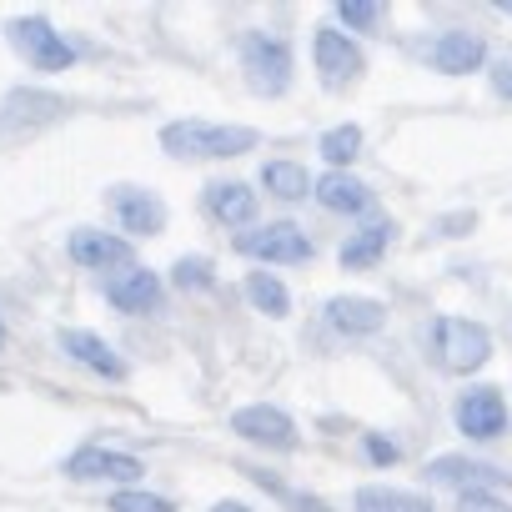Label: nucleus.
Here are the masks:
<instances>
[{
    "label": "nucleus",
    "mask_w": 512,
    "mask_h": 512,
    "mask_svg": "<svg viewBox=\"0 0 512 512\" xmlns=\"http://www.w3.org/2000/svg\"><path fill=\"white\" fill-rule=\"evenodd\" d=\"M502 11H507V16H512V0H507V6H502Z\"/></svg>",
    "instance_id": "f704fd0d"
},
{
    "label": "nucleus",
    "mask_w": 512,
    "mask_h": 512,
    "mask_svg": "<svg viewBox=\"0 0 512 512\" xmlns=\"http://www.w3.org/2000/svg\"><path fill=\"white\" fill-rule=\"evenodd\" d=\"M427 477H432V482H452V487H462V492L487 487V482H502V472H497V467L472 462V457H437V462L427 467Z\"/></svg>",
    "instance_id": "412c9836"
},
{
    "label": "nucleus",
    "mask_w": 512,
    "mask_h": 512,
    "mask_svg": "<svg viewBox=\"0 0 512 512\" xmlns=\"http://www.w3.org/2000/svg\"><path fill=\"white\" fill-rule=\"evenodd\" d=\"M241 71H246L251 91L282 96L292 86V46L272 31H246L241 36Z\"/></svg>",
    "instance_id": "f03ea898"
},
{
    "label": "nucleus",
    "mask_w": 512,
    "mask_h": 512,
    "mask_svg": "<svg viewBox=\"0 0 512 512\" xmlns=\"http://www.w3.org/2000/svg\"><path fill=\"white\" fill-rule=\"evenodd\" d=\"M337 16H342L347 26H357V31H377V26H382V6H372V0H342Z\"/></svg>",
    "instance_id": "a878e982"
},
{
    "label": "nucleus",
    "mask_w": 512,
    "mask_h": 512,
    "mask_svg": "<svg viewBox=\"0 0 512 512\" xmlns=\"http://www.w3.org/2000/svg\"><path fill=\"white\" fill-rule=\"evenodd\" d=\"M116 216H121V226L131 231V236H156L161 226H166V206H161V196H151V191H141V186H116Z\"/></svg>",
    "instance_id": "2eb2a0df"
},
{
    "label": "nucleus",
    "mask_w": 512,
    "mask_h": 512,
    "mask_svg": "<svg viewBox=\"0 0 512 512\" xmlns=\"http://www.w3.org/2000/svg\"><path fill=\"white\" fill-rule=\"evenodd\" d=\"M0 347H6V322H0Z\"/></svg>",
    "instance_id": "72a5a7b5"
},
{
    "label": "nucleus",
    "mask_w": 512,
    "mask_h": 512,
    "mask_svg": "<svg viewBox=\"0 0 512 512\" xmlns=\"http://www.w3.org/2000/svg\"><path fill=\"white\" fill-rule=\"evenodd\" d=\"M206 211L221 226H246L256 216V191L246 181H211L206 186Z\"/></svg>",
    "instance_id": "f3484780"
},
{
    "label": "nucleus",
    "mask_w": 512,
    "mask_h": 512,
    "mask_svg": "<svg viewBox=\"0 0 512 512\" xmlns=\"http://www.w3.org/2000/svg\"><path fill=\"white\" fill-rule=\"evenodd\" d=\"M246 302H251L256 312H267V317H287V312H292L287 287H282L277 277H267V272H251V277H246Z\"/></svg>",
    "instance_id": "5701e85b"
},
{
    "label": "nucleus",
    "mask_w": 512,
    "mask_h": 512,
    "mask_svg": "<svg viewBox=\"0 0 512 512\" xmlns=\"http://www.w3.org/2000/svg\"><path fill=\"white\" fill-rule=\"evenodd\" d=\"M457 512H512L497 492H487V487H472V492H462L457 497Z\"/></svg>",
    "instance_id": "cd10ccee"
},
{
    "label": "nucleus",
    "mask_w": 512,
    "mask_h": 512,
    "mask_svg": "<svg viewBox=\"0 0 512 512\" xmlns=\"http://www.w3.org/2000/svg\"><path fill=\"white\" fill-rule=\"evenodd\" d=\"M282 497H287V502H292L297 512H332V507H327L322 497H297V492H282Z\"/></svg>",
    "instance_id": "2f4dec72"
},
{
    "label": "nucleus",
    "mask_w": 512,
    "mask_h": 512,
    "mask_svg": "<svg viewBox=\"0 0 512 512\" xmlns=\"http://www.w3.org/2000/svg\"><path fill=\"white\" fill-rule=\"evenodd\" d=\"M312 61H317L327 91H347V86H357V76L367 71L362 46L347 41V31H337V26H317V36H312Z\"/></svg>",
    "instance_id": "423d86ee"
},
{
    "label": "nucleus",
    "mask_w": 512,
    "mask_h": 512,
    "mask_svg": "<svg viewBox=\"0 0 512 512\" xmlns=\"http://www.w3.org/2000/svg\"><path fill=\"white\" fill-rule=\"evenodd\" d=\"M161 146L171 156H191V161H216V156H241L256 146L251 126H216V121H171L161 126Z\"/></svg>",
    "instance_id": "f257e3e1"
},
{
    "label": "nucleus",
    "mask_w": 512,
    "mask_h": 512,
    "mask_svg": "<svg viewBox=\"0 0 512 512\" xmlns=\"http://www.w3.org/2000/svg\"><path fill=\"white\" fill-rule=\"evenodd\" d=\"M176 287L181 292H211L216 287L211 262H201V256H181V262H176Z\"/></svg>",
    "instance_id": "393cba45"
},
{
    "label": "nucleus",
    "mask_w": 512,
    "mask_h": 512,
    "mask_svg": "<svg viewBox=\"0 0 512 512\" xmlns=\"http://www.w3.org/2000/svg\"><path fill=\"white\" fill-rule=\"evenodd\" d=\"M66 472H71L76 482H136L146 467H141V457H131V452H111V447H81V452H71Z\"/></svg>",
    "instance_id": "f8f14e48"
},
{
    "label": "nucleus",
    "mask_w": 512,
    "mask_h": 512,
    "mask_svg": "<svg viewBox=\"0 0 512 512\" xmlns=\"http://www.w3.org/2000/svg\"><path fill=\"white\" fill-rule=\"evenodd\" d=\"M211 512H251V507H246V502H216Z\"/></svg>",
    "instance_id": "473e14b6"
},
{
    "label": "nucleus",
    "mask_w": 512,
    "mask_h": 512,
    "mask_svg": "<svg viewBox=\"0 0 512 512\" xmlns=\"http://www.w3.org/2000/svg\"><path fill=\"white\" fill-rule=\"evenodd\" d=\"M111 512H176V507L166 497H156V492H116Z\"/></svg>",
    "instance_id": "bb28decb"
},
{
    "label": "nucleus",
    "mask_w": 512,
    "mask_h": 512,
    "mask_svg": "<svg viewBox=\"0 0 512 512\" xmlns=\"http://www.w3.org/2000/svg\"><path fill=\"white\" fill-rule=\"evenodd\" d=\"M106 302L116 307V312H156V302H161V282H156V272H146V267H121L111 282H106Z\"/></svg>",
    "instance_id": "ddd939ff"
},
{
    "label": "nucleus",
    "mask_w": 512,
    "mask_h": 512,
    "mask_svg": "<svg viewBox=\"0 0 512 512\" xmlns=\"http://www.w3.org/2000/svg\"><path fill=\"white\" fill-rule=\"evenodd\" d=\"M317 151H322L332 166H347V161L362 151V126H352V121H347V126H332V131L317 141Z\"/></svg>",
    "instance_id": "b1692460"
},
{
    "label": "nucleus",
    "mask_w": 512,
    "mask_h": 512,
    "mask_svg": "<svg viewBox=\"0 0 512 512\" xmlns=\"http://www.w3.org/2000/svg\"><path fill=\"white\" fill-rule=\"evenodd\" d=\"M236 251L251 256V262H282V267H297V262H312V236L297 226V221H267L256 231H241L236 236Z\"/></svg>",
    "instance_id": "20e7f679"
},
{
    "label": "nucleus",
    "mask_w": 512,
    "mask_h": 512,
    "mask_svg": "<svg viewBox=\"0 0 512 512\" xmlns=\"http://www.w3.org/2000/svg\"><path fill=\"white\" fill-rule=\"evenodd\" d=\"M432 352L447 372H477L487 357H492V337L482 322H467V317H437L432 327Z\"/></svg>",
    "instance_id": "7ed1b4c3"
},
{
    "label": "nucleus",
    "mask_w": 512,
    "mask_h": 512,
    "mask_svg": "<svg viewBox=\"0 0 512 512\" xmlns=\"http://www.w3.org/2000/svg\"><path fill=\"white\" fill-rule=\"evenodd\" d=\"M352 512H437L422 492H407V487H387V482H367L357 487L352 497Z\"/></svg>",
    "instance_id": "6ab92c4d"
},
{
    "label": "nucleus",
    "mask_w": 512,
    "mask_h": 512,
    "mask_svg": "<svg viewBox=\"0 0 512 512\" xmlns=\"http://www.w3.org/2000/svg\"><path fill=\"white\" fill-rule=\"evenodd\" d=\"M56 342H61V352H66L71 362L91 367L96 377H111V382H121V377H126V362L116 357V347H111L106 337H96V332H81V327H71V332H61Z\"/></svg>",
    "instance_id": "4468645a"
},
{
    "label": "nucleus",
    "mask_w": 512,
    "mask_h": 512,
    "mask_svg": "<svg viewBox=\"0 0 512 512\" xmlns=\"http://www.w3.org/2000/svg\"><path fill=\"white\" fill-rule=\"evenodd\" d=\"M472 226H477V216H472V211H452V216H442V221H437V231H442V236H467Z\"/></svg>",
    "instance_id": "c756f323"
},
{
    "label": "nucleus",
    "mask_w": 512,
    "mask_h": 512,
    "mask_svg": "<svg viewBox=\"0 0 512 512\" xmlns=\"http://www.w3.org/2000/svg\"><path fill=\"white\" fill-rule=\"evenodd\" d=\"M66 116V101L51 91H11L0 101V146H16L36 131H46L51 121Z\"/></svg>",
    "instance_id": "39448f33"
},
{
    "label": "nucleus",
    "mask_w": 512,
    "mask_h": 512,
    "mask_svg": "<svg viewBox=\"0 0 512 512\" xmlns=\"http://www.w3.org/2000/svg\"><path fill=\"white\" fill-rule=\"evenodd\" d=\"M312 196H317L327 211H347V216H362V211L372 206V191H367L357 176H347V171H327L322 181H312Z\"/></svg>",
    "instance_id": "a211bd4d"
},
{
    "label": "nucleus",
    "mask_w": 512,
    "mask_h": 512,
    "mask_svg": "<svg viewBox=\"0 0 512 512\" xmlns=\"http://www.w3.org/2000/svg\"><path fill=\"white\" fill-rule=\"evenodd\" d=\"M262 186H267L272 196H282V201H302V196L312 191V176H307V166H297V161H267V166H262Z\"/></svg>",
    "instance_id": "4be33fe9"
},
{
    "label": "nucleus",
    "mask_w": 512,
    "mask_h": 512,
    "mask_svg": "<svg viewBox=\"0 0 512 512\" xmlns=\"http://www.w3.org/2000/svg\"><path fill=\"white\" fill-rule=\"evenodd\" d=\"M452 422H457V432H467L472 442L502 437V432H507V402H502V392H497V387H472V392H462V397H457Z\"/></svg>",
    "instance_id": "1a4fd4ad"
},
{
    "label": "nucleus",
    "mask_w": 512,
    "mask_h": 512,
    "mask_svg": "<svg viewBox=\"0 0 512 512\" xmlns=\"http://www.w3.org/2000/svg\"><path fill=\"white\" fill-rule=\"evenodd\" d=\"M231 432L246 437V442H256V447H272V452H292L297 447V422L282 407H267V402L236 407L231 412Z\"/></svg>",
    "instance_id": "6e6552de"
},
{
    "label": "nucleus",
    "mask_w": 512,
    "mask_h": 512,
    "mask_svg": "<svg viewBox=\"0 0 512 512\" xmlns=\"http://www.w3.org/2000/svg\"><path fill=\"white\" fill-rule=\"evenodd\" d=\"M392 221H372V226H362V231H352L347 236V246H342V267L347 272H362V267H377L382 256H387V246H392Z\"/></svg>",
    "instance_id": "aec40b11"
},
{
    "label": "nucleus",
    "mask_w": 512,
    "mask_h": 512,
    "mask_svg": "<svg viewBox=\"0 0 512 512\" xmlns=\"http://www.w3.org/2000/svg\"><path fill=\"white\" fill-rule=\"evenodd\" d=\"M327 322H332L342 337H372V332H382L387 307L372 302V297H332V302H327Z\"/></svg>",
    "instance_id": "dca6fc26"
},
{
    "label": "nucleus",
    "mask_w": 512,
    "mask_h": 512,
    "mask_svg": "<svg viewBox=\"0 0 512 512\" xmlns=\"http://www.w3.org/2000/svg\"><path fill=\"white\" fill-rule=\"evenodd\" d=\"M492 91H497L502 101H512V56H502V61L492 66Z\"/></svg>",
    "instance_id": "7c9ffc66"
},
{
    "label": "nucleus",
    "mask_w": 512,
    "mask_h": 512,
    "mask_svg": "<svg viewBox=\"0 0 512 512\" xmlns=\"http://www.w3.org/2000/svg\"><path fill=\"white\" fill-rule=\"evenodd\" d=\"M362 447H367V457H372L377 467H392V462L402 457V447H397L392 437H382V432H367V437H362Z\"/></svg>",
    "instance_id": "c85d7f7f"
},
{
    "label": "nucleus",
    "mask_w": 512,
    "mask_h": 512,
    "mask_svg": "<svg viewBox=\"0 0 512 512\" xmlns=\"http://www.w3.org/2000/svg\"><path fill=\"white\" fill-rule=\"evenodd\" d=\"M11 46L36 66V71H71L76 66V51L61 31H51V21L31 16V21H11Z\"/></svg>",
    "instance_id": "0eeeda50"
},
{
    "label": "nucleus",
    "mask_w": 512,
    "mask_h": 512,
    "mask_svg": "<svg viewBox=\"0 0 512 512\" xmlns=\"http://www.w3.org/2000/svg\"><path fill=\"white\" fill-rule=\"evenodd\" d=\"M427 61H432V71H442V76H467V71H477V66L487 61V41H482L477 31L452 26V31H442V36L427 46Z\"/></svg>",
    "instance_id": "9b49d317"
},
{
    "label": "nucleus",
    "mask_w": 512,
    "mask_h": 512,
    "mask_svg": "<svg viewBox=\"0 0 512 512\" xmlns=\"http://www.w3.org/2000/svg\"><path fill=\"white\" fill-rule=\"evenodd\" d=\"M131 241L126 236H111V231H96V226H81L71 231V262L91 267V272H121L131 267Z\"/></svg>",
    "instance_id": "9d476101"
}]
</instances>
